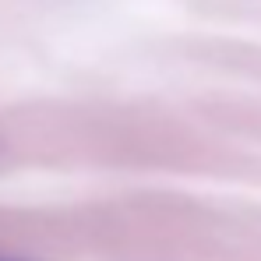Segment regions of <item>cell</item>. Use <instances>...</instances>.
Masks as SVG:
<instances>
[{"label":"cell","mask_w":261,"mask_h":261,"mask_svg":"<svg viewBox=\"0 0 261 261\" xmlns=\"http://www.w3.org/2000/svg\"><path fill=\"white\" fill-rule=\"evenodd\" d=\"M0 261H14V258H0Z\"/></svg>","instance_id":"obj_1"}]
</instances>
